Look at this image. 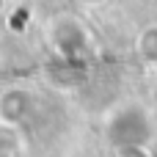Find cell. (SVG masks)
I'll list each match as a JSON object with an SVG mask.
<instances>
[{
  "label": "cell",
  "instance_id": "6da1fadb",
  "mask_svg": "<svg viewBox=\"0 0 157 157\" xmlns=\"http://www.w3.org/2000/svg\"><path fill=\"white\" fill-rule=\"evenodd\" d=\"M105 138L108 144H113V149L121 146H149L155 138V121L149 116L146 108L141 105H121L116 108L108 121H105Z\"/></svg>",
  "mask_w": 157,
  "mask_h": 157
},
{
  "label": "cell",
  "instance_id": "7a4b0ae2",
  "mask_svg": "<svg viewBox=\"0 0 157 157\" xmlns=\"http://www.w3.org/2000/svg\"><path fill=\"white\" fill-rule=\"evenodd\" d=\"M30 108H33L30 94L22 91V88H11V91H6L0 97V121L8 124V127H17V124H22L28 119Z\"/></svg>",
  "mask_w": 157,
  "mask_h": 157
},
{
  "label": "cell",
  "instance_id": "3957f363",
  "mask_svg": "<svg viewBox=\"0 0 157 157\" xmlns=\"http://www.w3.org/2000/svg\"><path fill=\"white\" fill-rule=\"evenodd\" d=\"M141 52L146 58H155L157 55V28H149L144 36H141Z\"/></svg>",
  "mask_w": 157,
  "mask_h": 157
},
{
  "label": "cell",
  "instance_id": "277c9868",
  "mask_svg": "<svg viewBox=\"0 0 157 157\" xmlns=\"http://www.w3.org/2000/svg\"><path fill=\"white\" fill-rule=\"evenodd\" d=\"M116 157H152V152H149V146L138 144V146H121V149H116Z\"/></svg>",
  "mask_w": 157,
  "mask_h": 157
}]
</instances>
